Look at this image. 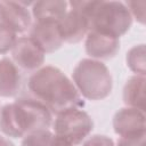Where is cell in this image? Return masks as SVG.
Returning a JSON list of instances; mask_svg holds the SVG:
<instances>
[{"mask_svg": "<svg viewBox=\"0 0 146 146\" xmlns=\"http://www.w3.org/2000/svg\"><path fill=\"white\" fill-rule=\"evenodd\" d=\"M27 88L34 99L42 103L52 114L82 108L84 100L74 83L58 68L43 66L29 78Z\"/></svg>", "mask_w": 146, "mask_h": 146, "instance_id": "1", "label": "cell"}, {"mask_svg": "<svg viewBox=\"0 0 146 146\" xmlns=\"http://www.w3.org/2000/svg\"><path fill=\"white\" fill-rule=\"evenodd\" d=\"M51 124L52 113L34 98H17L0 110V131L6 137L24 138Z\"/></svg>", "mask_w": 146, "mask_h": 146, "instance_id": "2", "label": "cell"}, {"mask_svg": "<svg viewBox=\"0 0 146 146\" xmlns=\"http://www.w3.org/2000/svg\"><path fill=\"white\" fill-rule=\"evenodd\" d=\"M72 78L80 95L89 100L105 99L112 92V74L108 67L100 60L81 59L74 67Z\"/></svg>", "mask_w": 146, "mask_h": 146, "instance_id": "3", "label": "cell"}, {"mask_svg": "<svg viewBox=\"0 0 146 146\" xmlns=\"http://www.w3.org/2000/svg\"><path fill=\"white\" fill-rule=\"evenodd\" d=\"M132 24V17L121 1H99L91 18L90 30L120 39Z\"/></svg>", "mask_w": 146, "mask_h": 146, "instance_id": "4", "label": "cell"}, {"mask_svg": "<svg viewBox=\"0 0 146 146\" xmlns=\"http://www.w3.org/2000/svg\"><path fill=\"white\" fill-rule=\"evenodd\" d=\"M51 125L56 136L65 138L74 146L80 145L94 129L92 119L81 108H72L56 114Z\"/></svg>", "mask_w": 146, "mask_h": 146, "instance_id": "5", "label": "cell"}, {"mask_svg": "<svg viewBox=\"0 0 146 146\" xmlns=\"http://www.w3.org/2000/svg\"><path fill=\"white\" fill-rule=\"evenodd\" d=\"M30 5H33V2L0 1V23L11 29L16 34L29 31L32 26Z\"/></svg>", "mask_w": 146, "mask_h": 146, "instance_id": "6", "label": "cell"}, {"mask_svg": "<svg viewBox=\"0 0 146 146\" xmlns=\"http://www.w3.org/2000/svg\"><path fill=\"white\" fill-rule=\"evenodd\" d=\"M15 65L27 72H35L44 62V52L29 36L17 38L10 50Z\"/></svg>", "mask_w": 146, "mask_h": 146, "instance_id": "7", "label": "cell"}, {"mask_svg": "<svg viewBox=\"0 0 146 146\" xmlns=\"http://www.w3.org/2000/svg\"><path fill=\"white\" fill-rule=\"evenodd\" d=\"M84 48L91 59L107 60L120 50V39L97 31H89L86 35Z\"/></svg>", "mask_w": 146, "mask_h": 146, "instance_id": "8", "label": "cell"}, {"mask_svg": "<svg viewBox=\"0 0 146 146\" xmlns=\"http://www.w3.org/2000/svg\"><path fill=\"white\" fill-rule=\"evenodd\" d=\"M58 29L64 42L78 43L89 32V19L79 10L70 8L65 16L58 22Z\"/></svg>", "mask_w": 146, "mask_h": 146, "instance_id": "9", "label": "cell"}, {"mask_svg": "<svg viewBox=\"0 0 146 146\" xmlns=\"http://www.w3.org/2000/svg\"><path fill=\"white\" fill-rule=\"evenodd\" d=\"M31 40L44 52H54L63 44L57 22H35L30 29Z\"/></svg>", "mask_w": 146, "mask_h": 146, "instance_id": "10", "label": "cell"}, {"mask_svg": "<svg viewBox=\"0 0 146 146\" xmlns=\"http://www.w3.org/2000/svg\"><path fill=\"white\" fill-rule=\"evenodd\" d=\"M113 128L116 135L127 136L145 131V114L133 107L119 110L113 117Z\"/></svg>", "mask_w": 146, "mask_h": 146, "instance_id": "11", "label": "cell"}, {"mask_svg": "<svg viewBox=\"0 0 146 146\" xmlns=\"http://www.w3.org/2000/svg\"><path fill=\"white\" fill-rule=\"evenodd\" d=\"M22 87L19 68L10 58L0 59V96L5 98L16 97Z\"/></svg>", "mask_w": 146, "mask_h": 146, "instance_id": "12", "label": "cell"}, {"mask_svg": "<svg viewBox=\"0 0 146 146\" xmlns=\"http://www.w3.org/2000/svg\"><path fill=\"white\" fill-rule=\"evenodd\" d=\"M68 3L63 0L36 1L32 5V16L35 22H59L68 10Z\"/></svg>", "mask_w": 146, "mask_h": 146, "instance_id": "13", "label": "cell"}, {"mask_svg": "<svg viewBox=\"0 0 146 146\" xmlns=\"http://www.w3.org/2000/svg\"><path fill=\"white\" fill-rule=\"evenodd\" d=\"M123 102L128 107L145 111V76L135 75L127 80L123 88Z\"/></svg>", "mask_w": 146, "mask_h": 146, "instance_id": "14", "label": "cell"}, {"mask_svg": "<svg viewBox=\"0 0 146 146\" xmlns=\"http://www.w3.org/2000/svg\"><path fill=\"white\" fill-rule=\"evenodd\" d=\"M127 65L137 75L145 76L146 64H145V44L133 46L127 52Z\"/></svg>", "mask_w": 146, "mask_h": 146, "instance_id": "15", "label": "cell"}, {"mask_svg": "<svg viewBox=\"0 0 146 146\" xmlns=\"http://www.w3.org/2000/svg\"><path fill=\"white\" fill-rule=\"evenodd\" d=\"M54 133L49 129H42L26 135L21 146H50Z\"/></svg>", "mask_w": 146, "mask_h": 146, "instance_id": "16", "label": "cell"}, {"mask_svg": "<svg viewBox=\"0 0 146 146\" xmlns=\"http://www.w3.org/2000/svg\"><path fill=\"white\" fill-rule=\"evenodd\" d=\"M17 40V34L8 26L0 23V54H7L11 50Z\"/></svg>", "mask_w": 146, "mask_h": 146, "instance_id": "17", "label": "cell"}, {"mask_svg": "<svg viewBox=\"0 0 146 146\" xmlns=\"http://www.w3.org/2000/svg\"><path fill=\"white\" fill-rule=\"evenodd\" d=\"M124 5L128 8L131 17H135L140 24L145 23V1H128Z\"/></svg>", "mask_w": 146, "mask_h": 146, "instance_id": "18", "label": "cell"}, {"mask_svg": "<svg viewBox=\"0 0 146 146\" xmlns=\"http://www.w3.org/2000/svg\"><path fill=\"white\" fill-rule=\"evenodd\" d=\"M116 146H145V131L121 136L117 139Z\"/></svg>", "mask_w": 146, "mask_h": 146, "instance_id": "19", "label": "cell"}, {"mask_svg": "<svg viewBox=\"0 0 146 146\" xmlns=\"http://www.w3.org/2000/svg\"><path fill=\"white\" fill-rule=\"evenodd\" d=\"M82 146H114V141L104 135H95L86 139Z\"/></svg>", "mask_w": 146, "mask_h": 146, "instance_id": "20", "label": "cell"}, {"mask_svg": "<svg viewBox=\"0 0 146 146\" xmlns=\"http://www.w3.org/2000/svg\"><path fill=\"white\" fill-rule=\"evenodd\" d=\"M50 146H74V145H73V144H71V143H70L68 140H66L65 138L54 135Z\"/></svg>", "mask_w": 146, "mask_h": 146, "instance_id": "21", "label": "cell"}, {"mask_svg": "<svg viewBox=\"0 0 146 146\" xmlns=\"http://www.w3.org/2000/svg\"><path fill=\"white\" fill-rule=\"evenodd\" d=\"M0 146H15L6 136L0 135Z\"/></svg>", "mask_w": 146, "mask_h": 146, "instance_id": "22", "label": "cell"}]
</instances>
